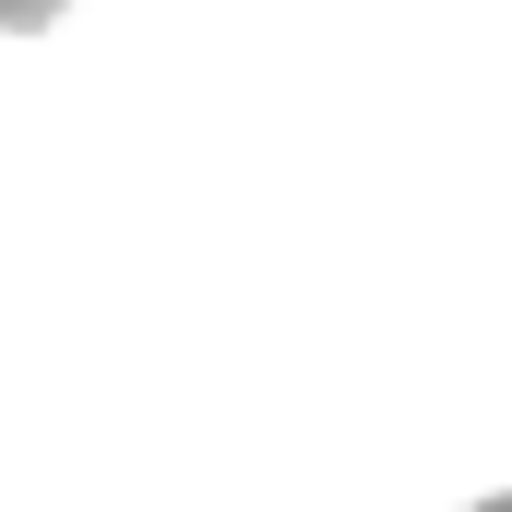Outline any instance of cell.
Here are the masks:
<instances>
[{
	"instance_id": "6da1fadb",
	"label": "cell",
	"mask_w": 512,
	"mask_h": 512,
	"mask_svg": "<svg viewBox=\"0 0 512 512\" xmlns=\"http://www.w3.org/2000/svg\"><path fill=\"white\" fill-rule=\"evenodd\" d=\"M60 24V0H0V36H48Z\"/></svg>"
},
{
	"instance_id": "7a4b0ae2",
	"label": "cell",
	"mask_w": 512,
	"mask_h": 512,
	"mask_svg": "<svg viewBox=\"0 0 512 512\" xmlns=\"http://www.w3.org/2000/svg\"><path fill=\"white\" fill-rule=\"evenodd\" d=\"M477 512H512V489H501V501H477Z\"/></svg>"
}]
</instances>
